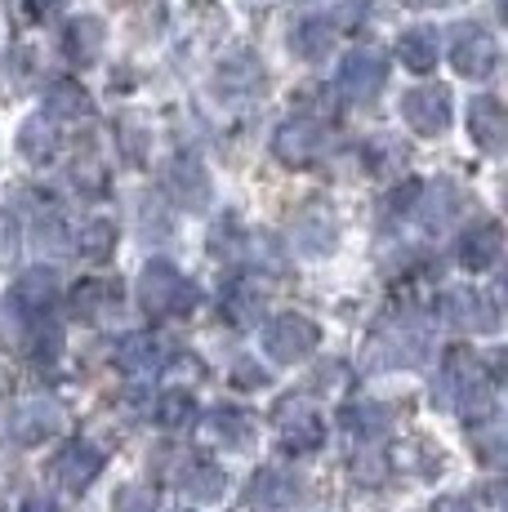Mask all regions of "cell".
Returning a JSON list of instances; mask_svg holds the SVG:
<instances>
[{
	"instance_id": "6da1fadb",
	"label": "cell",
	"mask_w": 508,
	"mask_h": 512,
	"mask_svg": "<svg viewBox=\"0 0 508 512\" xmlns=\"http://www.w3.org/2000/svg\"><path fill=\"white\" fill-rule=\"evenodd\" d=\"M433 401H442V406H455L468 423L491 419L495 388H491V379L482 374V366H477V357L468 348H455L451 357H446L442 388H433Z\"/></svg>"
},
{
	"instance_id": "7a4b0ae2",
	"label": "cell",
	"mask_w": 508,
	"mask_h": 512,
	"mask_svg": "<svg viewBox=\"0 0 508 512\" xmlns=\"http://www.w3.org/2000/svg\"><path fill=\"white\" fill-rule=\"evenodd\" d=\"M139 303L152 317H183V312L197 308V285L183 277L174 263H148L139 277Z\"/></svg>"
},
{
	"instance_id": "3957f363",
	"label": "cell",
	"mask_w": 508,
	"mask_h": 512,
	"mask_svg": "<svg viewBox=\"0 0 508 512\" xmlns=\"http://www.w3.org/2000/svg\"><path fill=\"white\" fill-rule=\"evenodd\" d=\"M424 348H428V334L419 326L410 312L393 317L388 326L375 330L370 339V370H397V366H419L424 361Z\"/></svg>"
},
{
	"instance_id": "277c9868",
	"label": "cell",
	"mask_w": 508,
	"mask_h": 512,
	"mask_svg": "<svg viewBox=\"0 0 508 512\" xmlns=\"http://www.w3.org/2000/svg\"><path fill=\"white\" fill-rule=\"evenodd\" d=\"M317 343H321V330L304 312H281V317H272L268 330H263V352H268L277 366H295V361L312 357Z\"/></svg>"
},
{
	"instance_id": "5b68a950",
	"label": "cell",
	"mask_w": 508,
	"mask_h": 512,
	"mask_svg": "<svg viewBox=\"0 0 508 512\" xmlns=\"http://www.w3.org/2000/svg\"><path fill=\"white\" fill-rule=\"evenodd\" d=\"M330 147V130L317 121H286L277 130V139H272V152H277L281 165H290V170H308V165H317L321 156H326Z\"/></svg>"
},
{
	"instance_id": "8992f818",
	"label": "cell",
	"mask_w": 508,
	"mask_h": 512,
	"mask_svg": "<svg viewBox=\"0 0 508 512\" xmlns=\"http://www.w3.org/2000/svg\"><path fill=\"white\" fill-rule=\"evenodd\" d=\"M272 419H277L281 446L295 450V455H308V450H317L321 437H326V428H321L317 410L308 406V397H281L277 410H272Z\"/></svg>"
},
{
	"instance_id": "52a82bcc",
	"label": "cell",
	"mask_w": 508,
	"mask_h": 512,
	"mask_svg": "<svg viewBox=\"0 0 508 512\" xmlns=\"http://www.w3.org/2000/svg\"><path fill=\"white\" fill-rule=\"evenodd\" d=\"M451 63H455L459 76H468V81H486V76L500 67V45H495V36L486 32V27L464 23V27L455 32Z\"/></svg>"
},
{
	"instance_id": "ba28073f",
	"label": "cell",
	"mask_w": 508,
	"mask_h": 512,
	"mask_svg": "<svg viewBox=\"0 0 508 512\" xmlns=\"http://www.w3.org/2000/svg\"><path fill=\"white\" fill-rule=\"evenodd\" d=\"M402 121L424 139L446 134V125H451V90L446 85H419V90L402 94Z\"/></svg>"
},
{
	"instance_id": "9c48e42d",
	"label": "cell",
	"mask_w": 508,
	"mask_h": 512,
	"mask_svg": "<svg viewBox=\"0 0 508 512\" xmlns=\"http://www.w3.org/2000/svg\"><path fill=\"white\" fill-rule=\"evenodd\" d=\"M58 428H63V406H58L54 397H32L9 415V437H14L18 446H41Z\"/></svg>"
},
{
	"instance_id": "30bf717a",
	"label": "cell",
	"mask_w": 508,
	"mask_h": 512,
	"mask_svg": "<svg viewBox=\"0 0 508 512\" xmlns=\"http://www.w3.org/2000/svg\"><path fill=\"white\" fill-rule=\"evenodd\" d=\"M388 81V63L379 49H353V54L344 58V67H339V85H344L348 98H375L379 90H384Z\"/></svg>"
},
{
	"instance_id": "8fae6325",
	"label": "cell",
	"mask_w": 508,
	"mask_h": 512,
	"mask_svg": "<svg viewBox=\"0 0 508 512\" xmlns=\"http://www.w3.org/2000/svg\"><path fill=\"white\" fill-rule=\"evenodd\" d=\"M468 139H473L482 152L500 156L504 143H508V116H504V103L495 94H482L468 103Z\"/></svg>"
},
{
	"instance_id": "7c38bea8",
	"label": "cell",
	"mask_w": 508,
	"mask_h": 512,
	"mask_svg": "<svg viewBox=\"0 0 508 512\" xmlns=\"http://www.w3.org/2000/svg\"><path fill=\"white\" fill-rule=\"evenodd\" d=\"M99 472H103V455L90 446V441H72V446H63L54 455V481L63 490H72V495H81Z\"/></svg>"
},
{
	"instance_id": "4fadbf2b",
	"label": "cell",
	"mask_w": 508,
	"mask_h": 512,
	"mask_svg": "<svg viewBox=\"0 0 508 512\" xmlns=\"http://www.w3.org/2000/svg\"><path fill=\"white\" fill-rule=\"evenodd\" d=\"M500 254H504V228L495 219L473 223V228L464 232V241H459V263H464L468 272H491L495 263H500Z\"/></svg>"
},
{
	"instance_id": "5bb4252c",
	"label": "cell",
	"mask_w": 508,
	"mask_h": 512,
	"mask_svg": "<svg viewBox=\"0 0 508 512\" xmlns=\"http://www.w3.org/2000/svg\"><path fill=\"white\" fill-rule=\"evenodd\" d=\"M58 299V277L50 268H32L14 281L9 290V308H18V317H45Z\"/></svg>"
},
{
	"instance_id": "9a60e30c",
	"label": "cell",
	"mask_w": 508,
	"mask_h": 512,
	"mask_svg": "<svg viewBox=\"0 0 508 512\" xmlns=\"http://www.w3.org/2000/svg\"><path fill=\"white\" fill-rule=\"evenodd\" d=\"M446 321L459 326V330H473V334L500 330V317H495V308L477 290H451V294H446Z\"/></svg>"
},
{
	"instance_id": "2e32d148",
	"label": "cell",
	"mask_w": 508,
	"mask_h": 512,
	"mask_svg": "<svg viewBox=\"0 0 508 512\" xmlns=\"http://www.w3.org/2000/svg\"><path fill=\"white\" fill-rule=\"evenodd\" d=\"M103 45H107V27L99 18H72V23L63 27V54L72 58V63H81V67L99 63Z\"/></svg>"
},
{
	"instance_id": "e0dca14e",
	"label": "cell",
	"mask_w": 508,
	"mask_h": 512,
	"mask_svg": "<svg viewBox=\"0 0 508 512\" xmlns=\"http://www.w3.org/2000/svg\"><path fill=\"white\" fill-rule=\"evenodd\" d=\"M165 183H170L174 201L188 205V210H205V205H210V196H214L210 174H205L197 161H174L170 174H165Z\"/></svg>"
},
{
	"instance_id": "ac0fdd59",
	"label": "cell",
	"mask_w": 508,
	"mask_h": 512,
	"mask_svg": "<svg viewBox=\"0 0 508 512\" xmlns=\"http://www.w3.org/2000/svg\"><path fill=\"white\" fill-rule=\"evenodd\" d=\"M397 58H402V67L410 72H433L437 67V32L433 27H410L402 32V41H397Z\"/></svg>"
},
{
	"instance_id": "d6986e66",
	"label": "cell",
	"mask_w": 508,
	"mask_h": 512,
	"mask_svg": "<svg viewBox=\"0 0 508 512\" xmlns=\"http://www.w3.org/2000/svg\"><path fill=\"white\" fill-rule=\"evenodd\" d=\"M205 432H210L214 441H223V446H246L254 437V419L237 406H214L210 419H205Z\"/></svg>"
},
{
	"instance_id": "ffe728a7",
	"label": "cell",
	"mask_w": 508,
	"mask_h": 512,
	"mask_svg": "<svg viewBox=\"0 0 508 512\" xmlns=\"http://www.w3.org/2000/svg\"><path fill=\"white\" fill-rule=\"evenodd\" d=\"M116 303H121V285L107 277H90L76 290V312H81L85 321H99L107 312H116Z\"/></svg>"
},
{
	"instance_id": "44dd1931",
	"label": "cell",
	"mask_w": 508,
	"mask_h": 512,
	"mask_svg": "<svg viewBox=\"0 0 508 512\" xmlns=\"http://www.w3.org/2000/svg\"><path fill=\"white\" fill-rule=\"evenodd\" d=\"M295 245L304 254H326L335 245V219L326 210H304L295 219Z\"/></svg>"
},
{
	"instance_id": "7402d4cb",
	"label": "cell",
	"mask_w": 508,
	"mask_h": 512,
	"mask_svg": "<svg viewBox=\"0 0 508 512\" xmlns=\"http://www.w3.org/2000/svg\"><path fill=\"white\" fill-rule=\"evenodd\" d=\"M330 41H335V23H330V18H304V23H295V32H290V49H295L299 58H308V63L330 54Z\"/></svg>"
},
{
	"instance_id": "603a6c76",
	"label": "cell",
	"mask_w": 508,
	"mask_h": 512,
	"mask_svg": "<svg viewBox=\"0 0 508 512\" xmlns=\"http://www.w3.org/2000/svg\"><path fill=\"white\" fill-rule=\"evenodd\" d=\"M116 366L130 370V374H148L161 366V343L152 339V334H125L121 343H116Z\"/></svg>"
},
{
	"instance_id": "cb8c5ba5",
	"label": "cell",
	"mask_w": 508,
	"mask_h": 512,
	"mask_svg": "<svg viewBox=\"0 0 508 512\" xmlns=\"http://www.w3.org/2000/svg\"><path fill=\"white\" fill-rule=\"evenodd\" d=\"M179 486H183V495H188V499H201V504H210V499H223V490H228V477H223V468L192 459V464L183 468Z\"/></svg>"
},
{
	"instance_id": "d4e9b609",
	"label": "cell",
	"mask_w": 508,
	"mask_h": 512,
	"mask_svg": "<svg viewBox=\"0 0 508 512\" xmlns=\"http://www.w3.org/2000/svg\"><path fill=\"white\" fill-rule=\"evenodd\" d=\"M290 499H295V481H290L281 468L254 472V481H250V504L254 508H286Z\"/></svg>"
},
{
	"instance_id": "484cf974",
	"label": "cell",
	"mask_w": 508,
	"mask_h": 512,
	"mask_svg": "<svg viewBox=\"0 0 508 512\" xmlns=\"http://www.w3.org/2000/svg\"><path fill=\"white\" fill-rule=\"evenodd\" d=\"M344 428L353 432V437L375 441V437H384V432L393 428V410L379 406V401H357V406L344 410Z\"/></svg>"
},
{
	"instance_id": "4316f807",
	"label": "cell",
	"mask_w": 508,
	"mask_h": 512,
	"mask_svg": "<svg viewBox=\"0 0 508 512\" xmlns=\"http://www.w3.org/2000/svg\"><path fill=\"white\" fill-rule=\"evenodd\" d=\"M54 147H58L54 125L45 121V116H27L23 130H18V152H23L32 165H45L54 156Z\"/></svg>"
},
{
	"instance_id": "83f0119b",
	"label": "cell",
	"mask_w": 508,
	"mask_h": 512,
	"mask_svg": "<svg viewBox=\"0 0 508 512\" xmlns=\"http://www.w3.org/2000/svg\"><path fill=\"white\" fill-rule=\"evenodd\" d=\"M76 250H81V259H90V263L112 259V250H116V223L112 219H90L81 232H76Z\"/></svg>"
},
{
	"instance_id": "f1b7e54d",
	"label": "cell",
	"mask_w": 508,
	"mask_h": 512,
	"mask_svg": "<svg viewBox=\"0 0 508 512\" xmlns=\"http://www.w3.org/2000/svg\"><path fill=\"white\" fill-rule=\"evenodd\" d=\"M459 210V192H455V183H437L433 192H428V201H424V210H419V219H424V228L428 232H442L446 223H451V214Z\"/></svg>"
},
{
	"instance_id": "f546056e",
	"label": "cell",
	"mask_w": 508,
	"mask_h": 512,
	"mask_svg": "<svg viewBox=\"0 0 508 512\" xmlns=\"http://www.w3.org/2000/svg\"><path fill=\"white\" fill-rule=\"evenodd\" d=\"M192 419H197V401H192V392L170 388V392L156 397V423H161V428H188Z\"/></svg>"
},
{
	"instance_id": "4dcf8cb0",
	"label": "cell",
	"mask_w": 508,
	"mask_h": 512,
	"mask_svg": "<svg viewBox=\"0 0 508 512\" xmlns=\"http://www.w3.org/2000/svg\"><path fill=\"white\" fill-rule=\"evenodd\" d=\"M45 107H50V116H85L90 112V94L81 90L76 81H54L50 94H45Z\"/></svg>"
},
{
	"instance_id": "1f68e13d",
	"label": "cell",
	"mask_w": 508,
	"mask_h": 512,
	"mask_svg": "<svg viewBox=\"0 0 508 512\" xmlns=\"http://www.w3.org/2000/svg\"><path fill=\"white\" fill-rule=\"evenodd\" d=\"M214 81H219V90H228V94H246V90H254V85L263 81V72L250 63V54H237L232 63L219 67V76H214Z\"/></svg>"
},
{
	"instance_id": "d6a6232c",
	"label": "cell",
	"mask_w": 508,
	"mask_h": 512,
	"mask_svg": "<svg viewBox=\"0 0 508 512\" xmlns=\"http://www.w3.org/2000/svg\"><path fill=\"white\" fill-rule=\"evenodd\" d=\"M112 512H156V495L148 486H121L112 499Z\"/></svg>"
},
{
	"instance_id": "836d02e7",
	"label": "cell",
	"mask_w": 508,
	"mask_h": 512,
	"mask_svg": "<svg viewBox=\"0 0 508 512\" xmlns=\"http://www.w3.org/2000/svg\"><path fill=\"white\" fill-rule=\"evenodd\" d=\"M353 477H357V481H370V486H375V481L384 477V459H379L375 450H361V455L353 459Z\"/></svg>"
},
{
	"instance_id": "e575fe53",
	"label": "cell",
	"mask_w": 508,
	"mask_h": 512,
	"mask_svg": "<svg viewBox=\"0 0 508 512\" xmlns=\"http://www.w3.org/2000/svg\"><path fill=\"white\" fill-rule=\"evenodd\" d=\"M18 250V223L9 214H0V263H9Z\"/></svg>"
},
{
	"instance_id": "d590c367",
	"label": "cell",
	"mask_w": 508,
	"mask_h": 512,
	"mask_svg": "<svg viewBox=\"0 0 508 512\" xmlns=\"http://www.w3.org/2000/svg\"><path fill=\"white\" fill-rule=\"evenodd\" d=\"M232 379H237V388H263L268 383V374H263L254 361H237V370H232Z\"/></svg>"
},
{
	"instance_id": "8d00e7d4",
	"label": "cell",
	"mask_w": 508,
	"mask_h": 512,
	"mask_svg": "<svg viewBox=\"0 0 508 512\" xmlns=\"http://www.w3.org/2000/svg\"><path fill=\"white\" fill-rule=\"evenodd\" d=\"M433 512H477V508H473V499L468 495H442L433 504Z\"/></svg>"
},
{
	"instance_id": "74e56055",
	"label": "cell",
	"mask_w": 508,
	"mask_h": 512,
	"mask_svg": "<svg viewBox=\"0 0 508 512\" xmlns=\"http://www.w3.org/2000/svg\"><path fill=\"white\" fill-rule=\"evenodd\" d=\"M139 116H125V121H121V130H139ZM125 152H130L134 156V161H139V156H143V147H139V134H125Z\"/></svg>"
},
{
	"instance_id": "f35d334b",
	"label": "cell",
	"mask_w": 508,
	"mask_h": 512,
	"mask_svg": "<svg viewBox=\"0 0 508 512\" xmlns=\"http://www.w3.org/2000/svg\"><path fill=\"white\" fill-rule=\"evenodd\" d=\"M27 5H32V14H41V18H45V14H54V9L63 5V0H27Z\"/></svg>"
},
{
	"instance_id": "ab89813d",
	"label": "cell",
	"mask_w": 508,
	"mask_h": 512,
	"mask_svg": "<svg viewBox=\"0 0 508 512\" xmlns=\"http://www.w3.org/2000/svg\"><path fill=\"white\" fill-rule=\"evenodd\" d=\"M406 9H442V5H451V0H402Z\"/></svg>"
},
{
	"instance_id": "60d3db41",
	"label": "cell",
	"mask_w": 508,
	"mask_h": 512,
	"mask_svg": "<svg viewBox=\"0 0 508 512\" xmlns=\"http://www.w3.org/2000/svg\"><path fill=\"white\" fill-rule=\"evenodd\" d=\"M27 512H54L50 504H41V499H32V504H27Z\"/></svg>"
},
{
	"instance_id": "b9f144b4",
	"label": "cell",
	"mask_w": 508,
	"mask_h": 512,
	"mask_svg": "<svg viewBox=\"0 0 508 512\" xmlns=\"http://www.w3.org/2000/svg\"><path fill=\"white\" fill-rule=\"evenodd\" d=\"M179 512H188V508H179Z\"/></svg>"
}]
</instances>
